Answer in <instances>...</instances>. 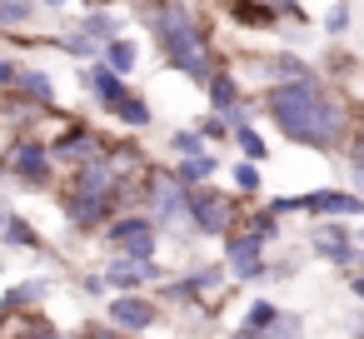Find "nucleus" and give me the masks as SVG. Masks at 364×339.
<instances>
[{
    "label": "nucleus",
    "instance_id": "obj_1",
    "mask_svg": "<svg viewBox=\"0 0 364 339\" xmlns=\"http://www.w3.org/2000/svg\"><path fill=\"white\" fill-rule=\"evenodd\" d=\"M269 120L284 140L294 145H309V150H334L349 140L354 130V115L349 105H334L329 90L314 80V75H299V80H284L269 90Z\"/></svg>",
    "mask_w": 364,
    "mask_h": 339
},
{
    "label": "nucleus",
    "instance_id": "obj_18",
    "mask_svg": "<svg viewBox=\"0 0 364 339\" xmlns=\"http://www.w3.org/2000/svg\"><path fill=\"white\" fill-rule=\"evenodd\" d=\"M0 240H6V244H21V249H41V244H46L21 215H0Z\"/></svg>",
    "mask_w": 364,
    "mask_h": 339
},
{
    "label": "nucleus",
    "instance_id": "obj_13",
    "mask_svg": "<svg viewBox=\"0 0 364 339\" xmlns=\"http://www.w3.org/2000/svg\"><path fill=\"white\" fill-rule=\"evenodd\" d=\"M80 85H85V90H90V95H95L105 110H110V105L125 95V75H115L110 65H85V70H80Z\"/></svg>",
    "mask_w": 364,
    "mask_h": 339
},
{
    "label": "nucleus",
    "instance_id": "obj_2",
    "mask_svg": "<svg viewBox=\"0 0 364 339\" xmlns=\"http://www.w3.org/2000/svg\"><path fill=\"white\" fill-rule=\"evenodd\" d=\"M145 26L155 31V41H160V55L185 75V80H195V85H205L210 80V70H215V55H210V26L190 11V6H155V11H145Z\"/></svg>",
    "mask_w": 364,
    "mask_h": 339
},
{
    "label": "nucleus",
    "instance_id": "obj_16",
    "mask_svg": "<svg viewBox=\"0 0 364 339\" xmlns=\"http://www.w3.org/2000/svg\"><path fill=\"white\" fill-rule=\"evenodd\" d=\"M46 289H50V279H26L16 289H6V294H0V314H21L26 304H41Z\"/></svg>",
    "mask_w": 364,
    "mask_h": 339
},
{
    "label": "nucleus",
    "instance_id": "obj_9",
    "mask_svg": "<svg viewBox=\"0 0 364 339\" xmlns=\"http://www.w3.org/2000/svg\"><path fill=\"white\" fill-rule=\"evenodd\" d=\"M110 215H115V200H110V195H80V190L65 195V220H70V230H95V225H105Z\"/></svg>",
    "mask_w": 364,
    "mask_h": 339
},
{
    "label": "nucleus",
    "instance_id": "obj_19",
    "mask_svg": "<svg viewBox=\"0 0 364 339\" xmlns=\"http://www.w3.org/2000/svg\"><path fill=\"white\" fill-rule=\"evenodd\" d=\"M110 110H115V120H120V125H130V130H145V125H150V105H145L140 95H120Z\"/></svg>",
    "mask_w": 364,
    "mask_h": 339
},
{
    "label": "nucleus",
    "instance_id": "obj_25",
    "mask_svg": "<svg viewBox=\"0 0 364 339\" xmlns=\"http://www.w3.org/2000/svg\"><path fill=\"white\" fill-rule=\"evenodd\" d=\"M235 190H240V195H259V170H255V160H250V165H245V160L235 165Z\"/></svg>",
    "mask_w": 364,
    "mask_h": 339
},
{
    "label": "nucleus",
    "instance_id": "obj_6",
    "mask_svg": "<svg viewBox=\"0 0 364 339\" xmlns=\"http://www.w3.org/2000/svg\"><path fill=\"white\" fill-rule=\"evenodd\" d=\"M50 150L41 145V140H16V145H6V170L11 175H21L26 185H46L50 180Z\"/></svg>",
    "mask_w": 364,
    "mask_h": 339
},
{
    "label": "nucleus",
    "instance_id": "obj_20",
    "mask_svg": "<svg viewBox=\"0 0 364 339\" xmlns=\"http://www.w3.org/2000/svg\"><path fill=\"white\" fill-rule=\"evenodd\" d=\"M274 319H279V304L255 299V304H250V314H245V324H240V334H269V329H274Z\"/></svg>",
    "mask_w": 364,
    "mask_h": 339
},
{
    "label": "nucleus",
    "instance_id": "obj_3",
    "mask_svg": "<svg viewBox=\"0 0 364 339\" xmlns=\"http://www.w3.org/2000/svg\"><path fill=\"white\" fill-rule=\"evenodd\" d=\"M140 195H145V205H150V225H155V230L195 235V220H190V205H185V185H180L175 175H150Z\"/></svg>",
    "mask_w": 364,
    "mask_h": 339
},
{
    "label": "nucleus",
    "instance_id": "obj_32",
    "mask_svg": "<svg viewBox=\"0 0 364 339\" xmlns=\"http://www.w3.org/2000/svg\"><path fill=\"white\" fill-rule=\"evenodd\" d=\"M46 6H65V0H46Z\"/></svg>",
    "mask_w": 364,
    "mask_h": 339
},
{
    "label": "nucleus",
    "instance_id": "obj_15",
    "mask_svg": "<svg viewBox=\"0 0 364 339\" xmlns=\"http://www.w3.org/2000/svg\"><path fill=\"white\" fill-rule=\"evenodd\" d=\"M11 90H21V95L36 100V105H50V100H55V80H50L46 70H36V65H16Z\"/></svg>",
    "mask_w": 364,
    "mask_h": 339
},
{
    "label": "nucleus",
    "instance_id": "obj_29",
    "mask_svg": "<svg viewBox=\"0 0 364 339\" xmlns=\"http://www.w3.org/2000/svg\"><path fill=\"white\" fill-rule=\"evenodd\" d=\"M11 80H16V60H11V55H0V85L11 90Z\"/></svg>",
    "mask_w": 364,
    "mask_h": 339
},
{
    "label": "nucleus",
    "instance_id": "obj_14",
    "mask_svg": "<svg viewBox=\"0 0 364 339\" xmlns=\"http://www.w3.org/2000/svg\"><path fill=\"white\" fill-rule=\"evenodd\" d=\"M354 230L349 225H319V235H314V249L324 254V259H334V264H354Z\"/></svg>",
    "mask_w": 364,
    "mask_h": 339
},
{
    "label": "nucleus",
    "instance_id": "obj_10",
    "mask_svg": "<svg viewBox=\"0 0 364 339\" xmlns=\"http://www.w3.org/2000/svg\"><path fill=\"white\" fill-rule=\"evenodd\" d=\"M259 249H264L259 235H230V244H225V269H230L235 279H259V274H264Z\"/></svg>",
    "mask_w": 364,
    "mask_h": 339
},
{
    "label": "nucleus",
    "instance_id": "obj_21",
    "mask_svg": "<svg viewBox=\"0 0 364 339\" xmlns=\"http://www.w3.org/2000/svg\"><path fill=\"white\" fill-rule=\"evenodd\" d=\"M75 31H85L90 41H100V45H105L110 36H120V21H115L110 11H85V21H80Z\"/></svg>",
    "mask_w": 364,
    "mask_h": 339
},
{
    "label": "nucleus",
    "instance_id": "obj_22",
    "mask_svg": "<svg viewBox=\"0 0 364 339\" xmlns=\"http://www.w3.org/2000/svg\"><path fill=\"white\" fill-rule=\"evenodd\" d=\"M100 50H105V65H110L115 75H130V70H135V45H130V41L110 36V41L100 45Z\"/></svg>",
    "mask_w": 364,
    "mask_h": 339
},
{
    "label": "nucleus",
    "instance_id": "obj_5",
    "mask_svg": "<svg viewBox=\"0 0 364 339\" xmlns=\"http://www.w3.org/2000/svg\"><path fill=\"white\" fill-rule=\"evenodd\" d=\"M155 225L145 220V215H110V230H105V240L120 249V254H135V259H150L155 254Z\"/></svg>",
    "mask_w": 364,
    "mask_h": 339
},
{
    "label": "nucleus",
    "instance_id": "obj_28",
    "mask_svg": "<svg viewBox=\"0 0 364 339\" xmlns=\"http://www.w3.org/2000/svg\"><path fill=\"white\" fill-rule=\"evenodd\" d=\"M195 130H200V140H215V135H225V120H220V115H205Z\"/></svg>",
    "mask_w": 364,
    "mask_h": 339
},
{
    "label": "nucleus",
    "instance_id": "obj_12",
    "mask_svg": "<svg viewBox=\"0 0 364 339\" xmlns=\"http://www.w3.org/2000/svg\"><path fill=\"white\" fill-rule=\"evenodd\" d=\"M299 210H309V215H344V220H354L364 205H359V195H339V190H309V195H299Z\"/></svg>",
    "mask_w": 364,
    "mask_h": 339
},
{
    "label": "nucleus",
    "instance_id": "obj_8",
    "mask_svg": "<svg viewBox=\"0 0 364 339\" xmlns=\"http://www.w3.org/2000/svg\"><path fill=\"white\" fill-rule=\"evenodd\" d=\"M155 319H160V304L140 299L135 289H115V299H110V329H155Z\"/></svg>",
    "mask_w": 364,
    "mask_h": 339
},
{
    "label": "nucleus",
    "instance_id": "obj_7",
    "mask_svg": "<svg viewBox=\"0 0 364 339\" xmlns=\"http://www.w3.org/2000/svg\"><path fill=\"white\" fill-rule=\"evenodd\" d=\"M110 289H140V284H155V279H165V269L155 264V254L150 259H135V254H115L110 259V269L100 274Z\"/></svg>",
    "mask_w": 364,
    "mask_h": 339
},
{
    "label": "nucleus",
    "instance_id": "obj_17",
    "mask_svg": "<svg viewBox=\"0 0 364 339\" xmlns=\"http://www.w3.org/2000/svg\"><path fill=\"white\" fill-rule=\"evenodd\" d=\"M215 170H220V160H215V155H205V150H195V155H185V160H180L175 180H180V185H200V180H210Z\"/></svg>",
    "mask_w": 364,
    "mask_h": 339
},
{
    "label": "nucleus",
    "instance_id": "obj_30",
    "mask_svg": "<svg viewBox=\"0 0 364 339\" xmlns=\"http://www.w3.org/2000/svg\"><path fill=\"white\" fill-rule=\"evenodd\" d=\"M80 289H85V294H100V289H105V279H100V274H85V279H80Z\"/></svg>",
    "mask_w": 364,
    "mask_h": 339
},
{
    "label": "nucleus",
    "instance_id": "obj_31",
    "mask_svg": "<svg viewBox=\"0 0 364 339\" xmlns=\"http://www.w3.org/2000/svg\"><path fill=\"white\" fill-rule=\"evenodd\" d=\"M85 6H110V0H85Z\"/></svg>",
    "mask_w": 364,
    "mask_h": 339
},
{
    "label": "nucleus",
    "instance_id": "obj_26",
    "mask_svg": "<svg viewBox=\"0 0 364 339\" xmlns=\"http://www.w3.org/2000/svg\"><path fill=\"white\" fill-rule=\"evenodd\" d=\"M170 150L175 155H195V150H205V140H200V130H180V135H170Z\"/></svg>",
    "mask_w": 364,
    "mask_h": 339
},
{
    "label": "nucleus",
    "instance_id": "obj_23",
    "mask_svg": "<svg viewBox=\"0 0 364 339\" xmlns=\"http://www.w3.org/2000/svg\"><path fill=\"white\" fill-rule=\"evenodd\" d=\"M235 145L245 150V160H264V155H269V150H264V140H259V130H255L250 120H245V125H235Z\"/></svg>",
    "mask_w": 364,
    "mask_h": 339
},
{
    "label": "nucleus",
    "instance_id": "obj_24",
    "mask_svg": "<svg viewBox=\"0 0 364 339\" xmlns=\"http://www.w3.org/2000/svg\"><path fill=\"white\" fill-rule=\"evenodd\" d=\"M60 50H70V55H95L100 41H90L85 31H70V36H60Z\"/></svg>",
    "mask_w": 364,
    "mask_h": 339
},
{
    "label": "nucleus",
    "instance_id": "obj_4",
    "mask_svg": "<svg viewBox=\"0 0 364 339\" xmlns=\"http://www.w3.org/2000/svg\"><path fill=\"white\" fill-rule=\"evenodd\" d=\"M185 205H190L195 235H230V230H235V200H225V195L210 190L205 180H200V185H185Z\"/></svg>",
    "mask_w": 364,
    "mask_h": 339
},
{
    "label": "nucleus",
    "instance_id": "obj_27",
    "mask_svg": "<svg viewBox=\"0 0 364 339\" xmlns=\"http://www.w3.org/2000/svg\"><path fill=\"white\" fill-rule=\"evenodd\" d=\"M344 26H349V6H344V0H339V6L329 11V21H324V31H329V36H339Z\"/></svg>",
    "mask_w": 364,
    "mask_h": 339
},
{
    "label": "nucleus",
    "instance_id": "obj_11",
    "mask_svg": "<svg viewBox=\"0 0 364 339\" xmlns=\"http://www.w3.org/2000/svg\"><path fill=\"white\" fill-rule=\"evenodd\" d=\"M46 150H50V160H65V165H80V160L105 155V145H100L90 130H65V135H60V140H50Z\"/></svg>",
    "mask_w": 364,
    "mask_h": 339
}]
</instances>
